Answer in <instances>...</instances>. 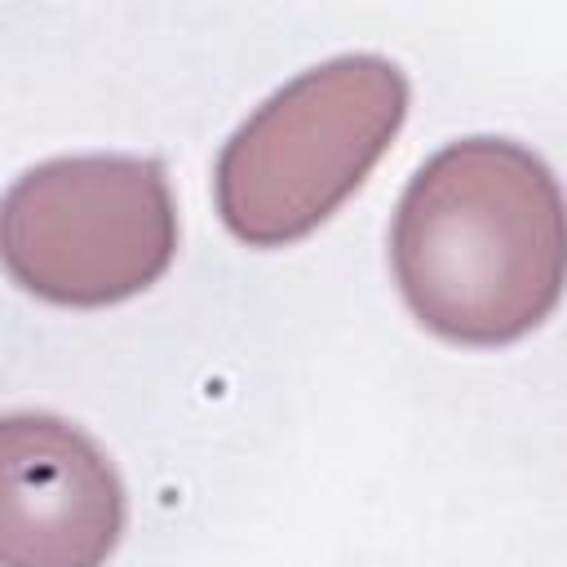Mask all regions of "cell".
Listing matches in <instances>:
<instances>
[{"mask_svg":"<svg viewBox=\"0 0 567 567\" xmlns=\"http://www.w3.org/2000/svg\"><path fill=\"white\" fill-rule=\"evenodd\" d=\"M390 261L408 310L443 341L509 346L567 288V195L509 137H461L408 182Z\"/></svg>","mask_w":567,"mask_h":567,"instance_id":"cell-1","label":"cell"},{"mask_svg":"<svg viewBox=\"0 0 567 567\" xmlns=\"http://www.w3.org/2000/svg\"><path fill=\"white\" fill-rule=\"evenodd\" d=\"M9 275L53 306H115L177 252L168 173L146 155H58L27 168L0 208Z\"/></svg>","mask_w":567,"mask_h":567,"instance_id":"cell-3","label":"cell"},{"mask_svg":"<svg viewBox=\"0 0 567 567\" xmlns=\"http://www.w3.org/2000/svg\"><path fill=\"white\" fill-rule=\"evenodd\" d=\"M408 120V75L381 53H337L275 89L221 146L213 195L226 230L279 248L328 221Z\"/></svg>","mask_w":567,"mask_h":567,"instance_id":"cell-2","label":"cell"},{"mask_svg":"<svg viewBox=\"0 0 567 567\" xmlns=\"http://www.w3.org/2000/svg\"><path fill=\"white\" fill-rule=\"evenodd\" d=\"M124 483L111 456L53 412L0 421V563L102 567L124 536Z\"/></svg>","mask_w":567,"mask_h":567,"instance_id":"cell-4","label":"cell"}]
</instances>
